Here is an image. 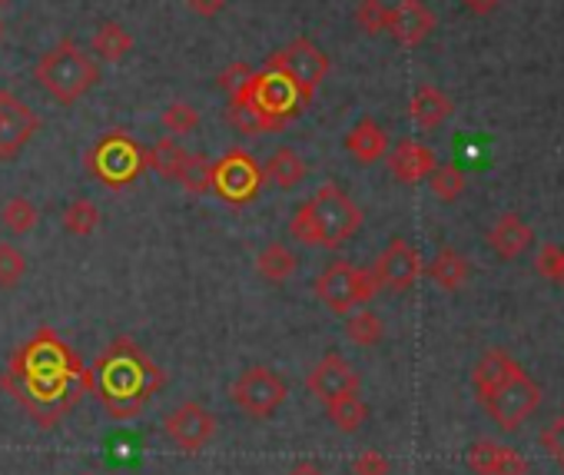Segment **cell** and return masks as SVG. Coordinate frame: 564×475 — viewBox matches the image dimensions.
I'll return each instance as SVG.
<instances>
[{"instance_id":"obj_1","label":"cell","mask_w":564,"mask_h":475,"mask_svg":"<svg viewBox=\"0 0 564 475\" xmlns=\"http://www.w3.org/2000/svg\"><path fill=\"white\" fill-rule=\"evenodd\" d=\"M310 104L296 90V84L272 67L252 71V77L229 94L226 120L242 137H262L282 130L293 117H300Z\"/></svg>"},{"instance_id":"obj_2","label":"cell","mask_w":564,"mask_h":475,"mask_svg":"<svg viewBox=\"0 0 564 475\" xmlns=\"http://www.w3.org/2000/svg\"><path fill=\"white\" fill-rule=\"evenodd\" d=\"M362 226V206L339 186L323 183L313 199H306L293 219L290 236L303 247H323V250H343Z\"/></svg>"},{"instance_id":"obj_3","label":"cell","mask_w":564,"mask_h":475,"mask_svg":"<svg viewBox=\"0 0 564 475\" xmlns=\"http://www.w3.org/2000/svg\"><path fill=\"white\" fill-rule=\"evenodd\" d=\"M97 369H100V379H104L107 409L120 412V402H127L123 406V415L133 412V409H140L163 386V373L130 339L110 343V349L100 356Z\"/></svg>"},{"instance_id":"obj_4","label":"cell","mask_w":564,"mask_h":475,"mask_svg":"<svg viewBox=\"0 0 564 475\" xmlns=\"http://www.w3.org/2000/svg\"><path fill=\"white\" fill-rule=\"evenodd\" d=\"M34 80L64 107H74L80 104L97 84H100V67L97 61L77 47L70 37L54 44L34 67Z\"/></svg>"},{"instance_id":"obj_5","label":"cell","mask_w":564,"mask_h":475,"mask_svg":"<svg viewBox=\"0 0 564 475\" xmlns=\"http://www.w3.org/2000/svg\"><path fill=\"white\" fill-rule=\"evenodd\" d=\"M87 170H90L100 183H107V186H113V190L130 186V183L147 170V147L137 143V140H133L130 133H123V130H110V133H104V137L90 147V153H87Z\"/></svg>"},{"instance_id":"obj_6","label":"cell","mask_w":564,"mask_h":475,"mask_svg":"<svg viewBox=\"0 0 564 475\" xmlns=\"http://www.w3.org/2000/svg\"><path fill=\"white\" fill-rule=\"evenodd\" d=\"M376 293L379 283L372 267H352L346 260H336L316 277V296L339 316H349L352 310L366 306Z\"/></svg>"},{"instance_id":"obj_7","label":"cell","mask_w":564,"mask_h":475,"mask_svg":"<svg viewBox=\"0 0 564 475\" xmlns=\"http://www.w3.org/2000/svg\"><path fill=\"white\" fill-rule=\"evenodd\" d=\"M262 163L246 153L242 147H232L226 150L219 160H213V180H209V190L226 199L229 206H246L252 199H259L262 193Z\"/></svg>"},{"instance_id":"obj_8","label":"cell","mask_w":564,"mask_h":475,"mask_svg":"<svg viewBox=\"0 0 564 475\" xmlns=\"http://www.w3.org/2000/svg\"><path fill=\"white\" fill-rule=\"evenodd\" d=\"M265 67H272V71H279V74H286L293 84H296V90L303 94V100L306 104H313V97H316V90H319V84L329 77V54L323 51V47H316L310 37H296L293 44H286L282 51H275L269 61H265Z\"/></svg>"},{"instance_id":"obj_9","label":"cell","mask_w":564,"mask_h":475,"mask_svg":"<svg viewBox=\"0 0 564 475\" xmlns=\"http://www.w3.org/2000/svg\"><path fill=\"white\" fill-rule=\"evenodd\" d=\"M290 396V386L282 379L275 369L269 366H249L236 376L232 389H229V399L236 409H242L246 415L252 419H269L282 409Z\"/></svg>"},{"instance_id":"obj_10","label":"cell","mask_w":564,"mask_h":475,"mask_svg":"<svg viewBox=\"0 0 564 475\" xmlns=\"http://www.w3.org/2000/svg\"><path fill=\"white\" fill-rule=\"evenodd\" d=\"M481 406L488 409V415L495 419L498 429L514 432L521 422H528V419L538 412V406H541V389H538V382H534L524 369H518V373L508 376L488 399H481Z\"/></svg>"},{"instance_id":"obj_11","label":"cell","mask_w":564,"mask_h":475,"mask_svg":"<svg viewBox=\"0 0 564 475\" xmlns=\"http://www.w3.org/2000/svg\"><path fill=\"white\" fill-rule=\"evenodd\" d=\"M422 270H425V267H422L419 250H415L409 240H402V236H395V240L382 250V257H379L376 267H372L379 290H395V293L412 290V287L419 283Z\"/></svg>"},{"instance_id":"obj_12","label":"cell","mask_w":564,"mask_h":475,"mask_svg":"<svg viewBox=\"0 0 564 475\" xmlns=\"http://www.w3.org/2000/svg\"><path fill=\"white\" fill-rule=\"evenodd\" d=\"M41 130V117L11 90H0V160H14Z\"/></svg>"},{"instance_id":"obj_13","label":"cell","mask_w":564,"mask_h":475,"mask_svg":"<svg viewBox=\"0 0 564 475\" xmlns=\"http://www.w3.org/2000/svg\"><path fill=\"white\" fill-rule=\"evenodd\" d=\"M163 429H166V435H170L180 449L196 452V449H203V445L216 435V415H213L206 406H199V402H183V406H176V409L166 415Z\"/></svg>"},{"instance_id":"obj_14","label":"cell","mask_w":564,"mask_h":475,"mask_svg":"<svg viewBox=\"0 0 564 475\" xmlns=\"http://www.w3.org/2000/svg\"><path fill=\"white\" fill-rule=\"evenodd\" d=\"M306 386H310V392H313L316 399L329 402V399H336V396L359 392L362 376H359L356 366L346 363L339 353H329V356H323V359L313 366V373L306 376Z\"/></svg>"},{"instance_id":"obj_15","label":"cell","mask_w":564,"mask_h":475,"mask_svg":"<svg viewBox=\"0 0 564 475\" xmlns=\"http://www.w3.org/2000/svg\"><path fill=\"white\" fill-rule=\"evenodd\" d=\"M435 31V14L422 4V0H399L395 8H389V28L392 41L399 47H419L425 37Z\"/></svg>"},{"instance_id":"obj_16","label":"cell","mask_w":564,"mask_h":475,"mask_svg":"<svg viewBox=\"0 0 564 475\" xmlns=\"http://www.w3.org/2000/svg\"><path fill=\"white\" fill-rule=\"evenodd\" d=\"M386 156H389L386 163H389V170H392V176H395L399 183H422V180H429V173L438 166L435 150L425 147V143H419V140H412V137L399 140Z\"/></svg>"},{"instance_id":"obj_17","label":"cell","mask_w":564,"mask_h":475,"mask_svg":"<svg viewBox=\"0 0 564 475\" xmlns=\"http://www.w3.org/2000/svg\"><path fill=\"white\" fill-rule=\"evenodd\" d=\"M468 468L478 475H528V458L508 445L478 439L468 445Z\"/></svg>"},{"instance_id":"obj_18","label":"cell","mask_w":564,"mask_h":475,"mask_svg":"<svg viewBox=\"0 0 564 475\" xmlns=\"http://www.w3.org/2000/svg\"><path fill=\"white\" fill-rule=\"evenodd\" d=\"M534 240L531 226L518 216V213H505L491 229H488V247L501 257V260H514L521 257Z\"/></svg>"},{"instance_id":"obj_19","label":"cell","mask_w":564,"mask_h":475,"mask_svg":"<svg viewBox=\"0 0 564 475\" xmlns=\"http://www.w3.org/2000/svg\"><path fill=\"white\" fill-rule=\"evenodd\" d=\"M452 114H455V104H452L448 94H442V90L432 87V84L415 87V94H412V100H409V117L415 120V127H422V130H438Z\"/></svg>"},{"instance_id":"obj_20","label":"cell","mask_w":564,"mask_h":475,"mask_svg":"<svg viewBox=\"0 0 564 475\" xmlns=\"http://www.w3.org/2000/svg\"><path fill=\"white\" fill-rule=\"evenodd\" d=\"M346 150H349L362 166L379 163V160H386V153H389V133H386V127L376 123L372 117H362V120L346 133Z\"/></svg>"},{"instance_id":"obj_21","label":"cell","mask_w":564,"mask_h":475,"mask_svg":"<svg viewBox=\"0 0 564 475\" xmlns=\"http://www.w3.org/2000/svg\"><path fill=\"white\" fill-rule=\"evenodd\" d=\"M521 366L511 359V353H505V349H488L478 363H475V369H471V386H475V396L478 399H488L508 376H514Z\"/></svg>"},{"instance_id":"obj_22","label":"cell","mask_w":564,"mask_h":475,"mask_svg":"<svg viewBox=\"0 0 564 475\" xmlns=\"http://www.w3.org/2000/svg\"><path fill=\"white\" fill-rule=\"evenodd\" d=\"M262 173H265L279 190H296V186L306 183L310 163H306L303 153H296L293 147H279V150H272V156L262 163Z\"/></svg>"},{"instance_id":"obj_23","label":"cell","mask_w":564,"mask_h":475,"mask_svg":"<svg viewBox=\"0 0 564 475\" xmlns=\"http://www.w3.org/2000/svg\"><path fill=\"white\" fill-rule=\"evenodd\" d=\"M425 270H429L432 283L442 287V290H448V293L462 290V287L471 280V263H468L458 250H452V247H442V250L435 253V260H432Z\"/></svg>"},{"instance_id":"obj_24","label":"cell","mask_w":564,"mask_h":475,"mask_svg":"<svg viewBox=\"0 0 564 475\" xmlns=\"http://www.w3.org/2000/svg\"><path fill=\"white\" fill-rule=\"evenodd\" d=\"M296 270H300V257L286 244H269L256 257V273L265 283H286Z\"/></svg>"},{"instance_id":"obj_25","label":"cell","mask_w":564,"mask_h":475,"mask_svg":"<svg viewBox=\"0 0 564 475\" xmlns=\"http://www.w3.org/2000/svg\"><path fill=\"white\" fill-rule=\"evenodd\" d=\"M90 51L104 61V64H120L130 51H133V37L123 24L117 21H104L90 41Z\"/></svg>"},{"instance_id":"obj_26","label":"cell","mask_w":564,"mask_h":475,"mask_svg":"<svg viewBox=\"0 0 564 475\" xmlns=\"http://www.w3.org/2000/svg\"><path fill=\"white\" fill-rule=\"evenodd\" d=\"M186 160H189V150L180 147L176 137H163L153 147H147V170H156L166 180H180Z\"/></svg>"},{"instance_id":"obj_27","label":"cell","mask_w":564,"mask_h":475,"mask_svg":"<svg viewBox=\"0 0 564 475\" xmlns=\"http://www.w3.org/2000/svg\"><path fill=\"white\" fill-rule=\"evenodd\" d=\"M326 412L333 419V425L339 432H359L369 419V406L362 402L359 392H346V396H336L326 402Z\"/></svg>"},{"instance_id":"obj_28","label":"cell","mask_w":564,"mask_h":475,"mask_svg":"<svg viewBox=\"0 0 564 475\" xmlns=\"http://www.w3.org/2000/svg\"><path fill=\"white\" fill-rule=\"evenodd\" d=\"M61 219H64V229L70 236H80V240H84V236H90L100 226V206L94 199H87V196H77V199H70L64 206Z\"/></svg>"},{"instance_id":"obj_29","label":"cell","mask_w":564,"mask_h":475,"mask_svg":"<svg viewBox=\"0 0 564 475\" xmlns=\"http://www.w3.org/2000/svg\"><path fill=\"white\" fill-rule=\"evenodd\" d=\"M0 223H4L11 233L24 236L41 223V209L28 196H14V199H8L4 206H0Z\"/></svg>"},{"instance_id":"obj_30","label":"cell","mask_w":564,"mask_h":475,"mask_svg":"<svg viewBox=\"0 0 564 475\" xmlns=\"http://www.w3.org/2000/svg\"><path fill=\"white\" fill-rule=\"evenodd\" d=\"M429 186H432V193H435L442 203H455V199L465 193L468 180H465L462 166H455V163H442V166H435V170L429 173Z\"/></svg>"},{"instance_id":"obj_31","label":"cell","mask_w":564,"mask_h":475,"mask_svg":"<svg viewBox=\"0 0 564 475\" xmlns=\"http://www.w3.org/2000/svg\"><path fill=\"white\" fill-rule=\"evenodd\" d=\"M346 336L356 343V346H376L379 339H382V320L372 313V310H356V313H349V320H346Z\"/></svg>"},{"instance_id":"obj_32","label":"cell","mask_w":564,"mask_h":475,"mask_svg":"<svg viewBox=\"0 0 564 475\" xmlns=\"http://www.w3.org/2000/svg\"><path fill=\"white\" fill-rule=\"evenodd\" d=\"M209 180H213V160L203 156V153H189L183 173H180V186L189 190V193H209Z\"/></svg>"},{"instance_id":"obj_33","label":"cell","mask_w":564,"mask_h":475,"mask_svg":"<svg viewBox=\"0 0 564 475\" xmlns=\"http://www.w3.org/2000/svg\"><path fill=\"white\" fill-rule=\"evenodd\" d=\"M356 24L362 28V34L379 37L389 28V4L386 0H359L356 8Z\"/></svg>"},{"instance_id":"obj_34","label":"cell","mask_w":564,"mask_h":475,"mask_svg":"<svg viewBox=\"0 0 564 475\" xmlns=\"http://www.w3.org/2000/svg\"><path fill=\"white\" fill-rule=\"evenodd\" d=\"M160 123H163L170 133H196L199 123H203V117H199L196 107H189V104H183V100H173V104L163 110Z\"/></svg>"},{"instance_id":"obj_35","label":"cell","mask_w":564,"mask_h":475,"mask_svg":"<svg viewBox=\"0 0 564 475\" xmlns=\"http://www.w3.org/2000/svg\"><path fill=\"white\" fill-rule=\"evenodd\" d=\"M28 273V257L11 247V244H0V290H14Z\"/></svg>"},{"instance_id":"obj_36","label":"cell","mask_w":564,"mask_h":475,"mask_svg":"<svg viewBox=\"0 0 564 475\" xmlns=\"http://www.w3.org/2000/svg\"><path fill=\"white\" fill-rule=\"evenodd\" d=\"M534 270H538L541 280L557 283V277H561V247H557V244H544V247L538 250Z\"/></svg>"},{"instance_id":"obj_37","label":"cell","mask_w":564,"mask_h":475,"mask_svg":"<svg viewBox=\"0 0 564 475\" xmlns=\"http://www.w3.org/2000/svg\"><path fill=\"white\" fill-rule=\"evenodd\" d=\"M389 472H392V462L379 449H366L352 462V475H389Z\"/></svg>"},{"instance_id":"obj_38","label":"cell","mask_w":564,"mask_h":475,"mask_svg":"<svg viewBox=\"0 0 564 475\" xmlns=\"http://www.w3.org/2000/svg\"><path fill=\"white\" fill-rule=\"evenodd\" d=\"M541 445H544V452L564 468V412L541 432Z\"/></svg>"},{"instance_id":"obj_39","label":"cell","mask_w":564,"mask_h":475,"mask_svg":"<svg viewBox=\"0 0 564 475\" xmlns=\"http://www.w3.org/2000/svg\"><path fill=\"white\" fill-rule=\"evenodd\" d=\"M249 77H252V67H249V64H242V61H236V64H229V67L216 77V84H219L226 94H232V90H239Z\"/></svg>"},{"instance_id":"obj_40","label":"cell","mask_w":564,"mask_h":475,"mask_svg":"<svg viewBox=\"0 0 564 475\" xmlns=\"http://www.w3.org/2000/svg\"><path fill=\"white\" fill-rule=\"evenodd\" d=\"M186 8L196 14V18H216L226 11V0H186Z\"/></svg>"},{"instance_id":"obj_41","label":"cell","mask_w":564,"mask_h":475,"mask_svg":"<svg viewBox=\"0 0 564 475\" xmlns=\"http://www.w3.org/2000/svg\"><path fill=\"white\" fill-rule=\"evenodd\" d=\"M498 4H501V0H462V8H465L468 14H475V18H488V14H495V11H498Z\"/></svg>"},{"instance_id":"obj_42","label":"cell","mask_w":564,"mask_h":475,"mask_svg":"<svg viewBox=\"0 0 564 475\" xmlns=\"http://www.w3.org/2000/svg\"><path fill=\"white\" fill-rule=\"evenodd\" d=\"M290 475H326L316 462H296L293 468H290Z\"/></svg>"},{"instance_id":"obj_43","label":"cell","mask_w":564,"mask_h":475,"mask_svg":"<svg viewBox=\"0 0 564 475\" xmlns=\"http://www.w3.org/2000/svg\"><path fill=\"white\" fill-rule=\"evenodd\" d=\"M557 283L564 287V247H561V277H557Z\"/></svg>"},{"instance_id":"obj_44","label":"cell","mask_w":564,"mask_h":475,"mask_svg":"<svg viewBox=\"0 0 564 475\" xmlns=\"http://www.w3.org/2000/svg\"><path fill=\"white\" fill-rule=\"evenodd\" d=\"M0 4H4V0H0Z\"/></svg>"}]
</instances>
